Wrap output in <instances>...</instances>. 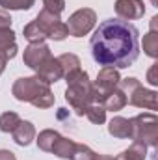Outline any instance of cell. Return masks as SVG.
<instances>
[{"label":"cell","mask_w":158,"mask_h":160,"mask_svg":"<svg viewBox=\"0 0 158 160\" xmlns=\"http://www.w3.org/2000/svg\"><path fill=\"white\" fill-rule=\"evenodd\" d=\"M89 47L99 65L125 69L140 56V32L128 21L106 19L93 32Z\"/></svg>","instance_id":"6da1fadb"},{"label":"cell","mask_w":158,"mask_h":160,"mask_svg":"<svg viewBox=\"0 0 158 160\" xmlns=\"http://www.w3.org/2000/svg\"><path fill=\"white\" fill-rule=\"evenodd\" d=\"M65 80H67L65 101L71 104V108L77 112V116H86V110L91 102H95V101L101 102L99 91L93 88L87 73L82 71V67L65 75Z\"/></svg>","instance_id":"7a4b0ae2"},{"label":"cell","mask_w":158,"mask_h":160,"mask_svg":"<svg viewBox=\"0 0 158 160\" xmlns=\"http://www.w3.org/2000/svg\"><path fill=\"white\" fill-rule=\"evenodd\" d=\"M11 93L17 101L30 102L36 108H50L54 104V93L50 91V86L36 75V77H24L15 80Z\"/></svg>","instance_id":"3957f363"},{"label":"cell","mask_w":158,"mask_h":160,"mask_svg":"<svg viewBox=\"0 0 158 160\" xmlns=\"http://www.w3.org/2000/svg\"><path fill=\"white\" fill-rule=\"evenodd\" d=\"M117 88L126 95V104H132L138 108H147V110H156V91L145 89L138 78L119 80Z\"/></svg>","instance_id":"277c9868"},{"label":"cell","mask_w":158,"mask_h":160,"mask_svg":"<svg viewBox=\"0 0 158 160\" xmlns=\"http://www.w3.org/2000/svg\"><path fill=\"white\" fill-rule=\"evenodd\" d=\"M132 125V132H130V140L132 142H140L145 143L147 147H156L158 143V118L149 112V114H140L136 118L130 119Z\"/></svg>","instance_id":"5b68a950"},{"label":"cell","mask_w":158,"mask_h":160,"mask_svg":"<svg viewBox=\"0 0 158 160\" xmlns=\"http://www.w3.org/2000/svg\"><path fill=\"white\" fill-rule=\"evenodd\" d=\"M36 24L39 26V30L43 32L45 39H54V41H63L69 36V30H67V24L62 22L60 15H54V13H48L47 9H41L39 15L36 17Z\"/></svg>","instance_id":"8992f818"},{"label":"cell","mask_w":158,"mask_h":160,"mask_svg":"<svg viewBox=\"0 0 158 160\" xmlns=\"http://www.w3.org/2000/svg\"><path fill=\"white\" fill-rule=\"evenodd\" d=\"M95 22H97L95 11L89 9V8H82L69 17V21L65 24H67V30L73 38H82V36H86L93 30Z\"/></svg>","instance_id":"52a82bcc"},{"label":"cell","mask_w":158,"mask_h":160,"mask_svg":"<svg viewBox=\"0 0 158 160\" xmlns=\"http://www.w3.org/2000/svg\"><path fill=\"white\" fill-rule=\"evenodd\" d=\"M116 13L123 21L141 19L145 13V4H143V0H117L116 2Z\"/></svg>","instance_id":"ba28073f"},{"label":"cell","mask_w":158,"mask_h":160,"mask_svg":"<svg viewBox=\"0 0 158 160\" xmlns=\"http://www.w3.org/2000/svg\"><path fill=\"white\" fill-rule=\"evenodd\" d=\"M48 56H50L48 45H45V43H30V45L24 48L22 60H24V65H28L30 69L36 71Z\"/></svg>","instance_id":"9c48e42d"},{"label":"cell","mask_w":158,"mask_h":160,"mask_svg":"<svg viewBox=\"0 0 158 160\" xmlns=\"http://www.w3.org/2000/svg\"><path fill=\"white\" fill-rule=\"evenodd\" d=\"M36 73H37V77H39L43 82H47L48 86L63 78V69H62V65H60L58 58H54L52 54H50V56L41 63L39 67L36 69Z\"/></svg>","instance_id":"30bf717a"},{"label":"cell","mask_w":158,"mask_h":160,"mask_svg":"<svg viewBox=\"0 0 158 160\" xmlns=\"http://www.w3.org/2000/svg\"><path fill=\"white\" fill-rule=\"evenodd\" d=\"M119 77L117 69H114V67H102L101 71H99V75H97V80H95V84H93V88L99 91V95H101V99H102V95L104 93H108V91H112L114 88H117Z\"/></svg>","instance_id":"8fae6325"},{"label":"cell","mask_w":158,"mask_h":160,"mask_svg":"<svg viewBox=\"0 0 158 160\" xmlns=\"http://www.w3.org/2000/svg\"><path fill=\"white\" fill-rule=\"evenodd\" d=\"M11 136H13V140H15L17 145L26 147V145H30V143L34 142V138H36V127H34L30 121H21V123L13 128Z\"/></svg>","instance_id":"7c38bea8"},{"label":"cell","mask_w":158,"mask_h":160,"mask_svg":"<svg viewBox=\"0 0 158 160\" xmlns=\"http://www.w3.org/2000/svg\"><path fill=\"white\" fill-rule=\"evenodd\" d=\"M101 102H102V106H104L106 112L108 110L110 112H119V110H123L126 106V95L119 88H114L112 91H108V93L102 95Z\"/></svg>","instance_id":"4fadbf2b"},{"label":"cell","mask_w":158,"mask_h":160,"mask_svg":"<svg viewBox=\"0 0 158 160\" xmlns=\"http://www.w3.org/2000/svg\"><path fill=\"white\" fill-rule=\"evenodd\" d=\"M0 54L6 60H11L17 56V43H15V34L11 28L0 30Z\"/></svg>","instance_id":"5bb4252c"},{"label":"cell","mask_w":158,"mask_h":160,"mask_svg":"<svg viewBox=\"0 0 158 160\" xmlns=\"http://www.w3.org/2000/svg\"><path fill=\"white\" fill-rule=\"evenodd\" d=\"M108 132L114 136V138H128L130 140V132H132V125H130V119L126 118H114L108 125Z\"/></svg>","instance_id":"9a60e30c"},{"label":"cell","mask_w":158,"mask_h":160,"mask_svg":"<svg viewBox=\"0 0 158 160\" xmlns=\"http://www.w3.org/2000/svg\"><path fill=\"white\" fill-rule=\"evenodd\" d=\"M147 157V145L140 142H132L128 149H125L116 160H145Z\"/></svg>","instance_id":"2e32d148"},{"label":"cell","mask_w":158,"mask_h":160,"mask_svg":"<svg viewBox=\"0 0 158 160\" xmlns=\"http://www.w3.org/2000/svg\"><path fill=\"white\" fill-rule=\"evenodd\" d=\"M75 145H77V143H75L73 140H67V138L60 136L50 153L56 155L58 158H71V157H73V151H75Z\"/></svg>","instance_id":"e0dca14e"},{"label":"cell","mask_w":158,"mask_h":160,"mask_svg":"<svg viewBox=\"0 0 158 160\" xmlns=\"http://www.w3.org/2000/svg\"><path fill=\"white\" fill-rule=\"evenodd\" d=\"M60 136H62V134L56 132V130H52V128L43 130V132H39V136H37V140H36V142H37V147H39L41 151H45V153H50Z\"/></svg>","instance_id":"ac0fdd59"},{"label":"cell","mask_w":158,"mask_h":160,"mask_svg":"<svg viewBox=\"0 0 158 160\" xmlns=\"http://www.w3.org/2000/svg\"><path fill=\"white\" fill-rule=\"evenodd\" d=\"M86 118L91 123H95V125H102L106 121V110H104L102 102H99V101L91 102L87 106V110H86Z\"/></svg>","instance_id":"d6986e66"},{"label":"cell","mask_w":158,"mask_h":160,"mask_svg":"<svg viewBox=\"0 0 158 160\" xmlns=\"http://www.w3.org/2000/svg\"><path fill=\"white\" fill-rule=\"evenodd\" d=\"M143 50L149 58H156L158 56V34L156 30H149V34L143 36Z\"/></svg>","instance_id":"ffe728a7"},{"label":"cell","mask_w":158,"mask_h":160,"mask_svg":"<svg viewBox=\"0 0 158 160\" xmlns=\"http://www.w3.org/2000/svg\"><path fill=\"white\" fill-rule=\"evenodd\" d=\"M58 62H60V65L63 69V77L80 69V60L77 54H71V52L69 54H62V56H58Z\"/></svg>","instance_id":"44dd1931"},{"label":"cell","mask_w":158,"mask_h":160,"mask_svg":"<svg viewBox=\"0 0 158 160\" xmlns=\"http://www.w3.org/2000/svg\"><path fill=\"white\" fill-rule=\"evenodd\" d=\"M19 123H21L19 114H15V112H4L0 116V130L2 132H13V128Z\"/></svg>","instance_id":"7402d4cb"},{"label":"cell","mask_w":158,"mask_h":160,"mask_svg":"<svg viewBox=\"0 0 158 160\" xmlns=\"http://www.w3.org/2000/svg\"><path fill=\"white\" fill-rule=\"evenodd\" d=\"M22 34H24V38L30 41V43H43L45 41V36H43V32L39 30V26L36 24V21H32L30 24H26L24 30H22Z\"/></svg>","instance_id":"603a6c76"},{"label":"cell","mask_w":158,"mask_h":160,"mask_svg":"<svg viewBox=\"0 0 158 160\" xmlns=\"http://www.w3.org/2000/svg\"><path fill=\"white\" fill-rule=\"evenodd\" d=\"M95 155H97V153L91 151L87 145H84V143H77L71 160H95Z\"/></svg>","instance_id":"cb8c5ba5"},{"label":"cell","mask_w":158,"mask_h":160,"mask_svg":"<svg viewBox=\"0 0 158 160\" xmlns=\"http://www.w3.org/2000/svg\"><path fill=\"white\" fill-rule=\"evenodd\" d=\"M36 0H0L2 9H30Z\"/></svg>","instance_id":"d4e9b609"},{"label":"cell","mask_w":158,"mask_h":160,"mask_svg":"<svg viewBox=\"0 0 158 160\" xmlns=\"http://www.w3.org/2000/svg\"><path fill=\"white\" fill-rule=\"evenodd\" d=\"M43 9H47L48 13L60 15L65 9V0H43Z\"/></svg>","instance_id":"484cf974"},{"label":"cell","mask_w":158,"mask_h":160,"mask_svg":"<svg viewBox=\"0 0 158 160\" xmlns=\"http://www.w3.org/2000/svg\"><path fill=\"white\" fill-rule=\"evenodd\" d=\"M11 26V17L6 9H0V30L2 28H9Z\"/></svg>","instance_id":"4316f807"},{"label":"cell","mask_w":158,"mask_h":160,"mask_svg":"<svg viewBox=\"0 0 158 160\" xmlns=\"http://www.w3.org/2000/svg\"><path fill=\"white\" fill-rule=\"evenodd\" d=\"M156 71H158V65L155 63V65H153V67L149 69V73H147V80H149V84H153V86H156V84H158Z\"/></svg>","instance_id":"83f0119b"},{"label":"cell","mask_w":158,"mask_h":160,"mask_svg":"<svg viewBox=\"0 0 158 160\" xmlns=\"http://www.w3.org/2000/svg\"><path fill=\"white\" fill-rule=\"evenodd\" d=\"M0 160H17V157L7 149H0Z\"/></svg>","instance_id":"f1b7e54d"},{"label":"cell","mask_w":158,"mask_h":160,"mask_svg":"<svg viewBox=\"0 0 158 160\" xmlns=\"http://www.w3.org/2000/svg\"><path fill=\"white\" fill-rule=\"evenodd\" d=\"M6 63H7V60L0 54V75H2V73H4V69H6Z\"/></svg>","instance_id":"f546056e"},{"label":"cell","mask_w":158,"mask_h":160,"mask_svg":"<svg viewBox=\"0 0 158 160\" xmlns=\"http://www.w3.org/2000/svg\"><path fill=\"white\" fill-rule=\"evenodd\" d=\"M95 160H116V158L108 157V155H95Z\"/></svg>","instance_id":"4dcf8cb0"}]
</instances>
